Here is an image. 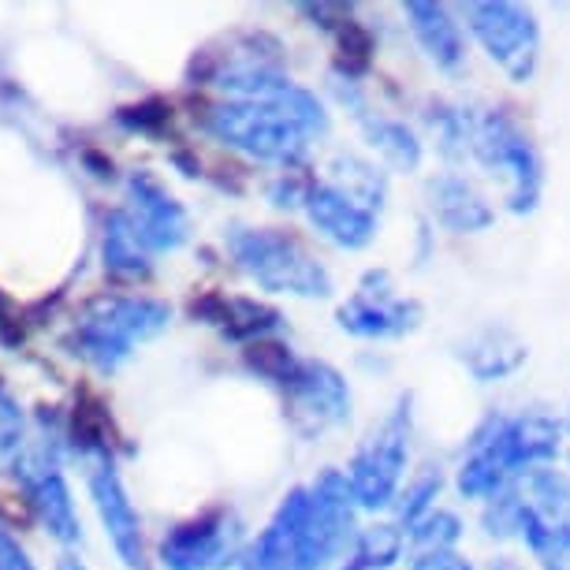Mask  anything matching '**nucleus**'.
I'll list each match as a JSON object with an SVG mask.
<instances>
[{"label":"nucleus","instance_id":"nucleus-1","mask_svg":"<svg viewBox=\"0 0 570 570\" xmlns=\"http://www.w3.org/2000/svg\"><path fill=\"white\" fill-rule=\"evenodd\" d=\"M358 500L340 470H325L314 485H298L276 508L273 522L243 552L239 570H325L354 537Z\"/></svg>","mask_w":570,"mask_h":570},{"label":"nucleus","instance_id":"nucleus-2","mask_svg":"<svg viewBox=\"0 0 570 570\" xmlns=\"http://www.w3.org/2000/svg\"><path fill=\"white\" fill-rule=\"evenodd\" d=\"M559 425L552 417L522 414V417H492L473 440L466 462L459 470V492L470 500H492L511 485L522 466L556 459Z\"/></svg>","mask_w":570,"mask_h":570},{"label":"nucleus","instance_id":"nucleus-3","mask_svg":"<svg viewBox=\"0 0 570 570\" xmlns=\"http://www.w3.org/2000/svg\"><path fill=\"white\" fill-rule=\"evenodd\" d=\"M171 321V306L146 295H105L79 314L68 332V351L98 373H116L138 343L154 340Z\"/></svg>","mask_w":570,"mask_h":570},{"label":"nucleus","instance_id":"nucleus-4","mask_svg":"<svg viewBox=\"0 0 570 570\" xmlns=\"http://www.w3.org/2000/svg\"><path fill=\"white\" fill-rule=\"evenodd\" d=\"M202 127L217 142L239 149V154L265 160V165L295 168L309 154V138L321 135L303 116L268 101H228L206 112Z\"/></svg>","mask_w":570,"mask_h":570},{"label":"nucleus","instance_id":"nucleus-5","mask_svg":"<svg viewBox=\"0 0 570 570\" xmlns=\"http://www.w3.org/2000/svg\"><path fill=\"white\" fill-rule=\"evenodd\" d=\"M228 250L235 257V265H239L257 287H265V292L303 295V298H325L332 292L328 268L287 232L232 228Z\"/></svg>","mask_w":570,"mask_h":570},{"label":"nucleus","instance_id":"nucleus-6","mask_svg":"<svg viewBox=\"0 0 570 570\" xmlns=\"http://www.w3.org/2000/svg\"><path fill=\"white\" fill-rule=\"evenodd\" d=\"M16 481L23 485L30 508L41 519V525L57 537L60 544H79V514H75L71 489L63 481L60 470V436L52 433H35L30 444L23 448V455L12 462Z\"/></svg>","mask_w":570,"mask_h":570},{"label":"nucleus","instance_id":"nucleus-7","mask_svg":"<svg viewBox=\"0 0 570 570\" xmlns=\"http://www.w3.org/2000/svg\"><path fill=\"white\" fill-rule=\"evenodd\" d=\"M406 448H411V400L403 395L400 406L373 429V436L351 462L347 481L358 508H389L406 466Z\"/></svg>","mask_w":570,"mask_h":570},{"label":"nucleus","instance_id":"nucleus-8","mask_svg":"<svg viewBox=\"0 0 570 570\" xmlns=\"http://www.w3.org/2000/svg\"><path fill=\"white\" fill-rule=\"evenodd\" d=\"M473 157L485 168L508 171L511 176V209L530 213L541 198V157L530 142V135L522 131L511 116L489 112L485 120L473 124Z\"/></svg>","mask_w":570,"mask_h":570},{"label":"nucleus","instance_id":"nucleus-9","mask_svg":"<svg viewBox=\"0 0 570 570\" xmlns=\"http://www.w3.org/2000/svg\"><path fill=\"white\" fill-rule=\"evenodd\" d=\"M243 522L232 508L198 514L160 541V559L168 570H228L232 563H243Z\"/></svg>","mask_w":570,"mask_h":570},{"label":"nucleus","instance_id":"nucleus-10","mask_svg":"<svg viewBox=\"0 0 570 570\" xmlns=\"http://www.w3.org/2000/svg\"><path fill=\"white\" fill-rule=\"evenodd\" d=\"M276 384L284 389L295 425L303 429L306 436H317V433H325V429L343 425L351 417L347 381L325 362L295 358L284 373H279Z\"/></svg>","mask_w":570,"mask_h":570},{"label":"nucleus","instance_id":"nucleus-11","mask_svg":"<svg viewBox=\"0 0 570 570\" xmlns=\"http://www.w3.org/2000/svg\"><path fill=\"white\" fill-rule=\"evenodd\" d=\"M470 30L473 38L485 46V52L511 75L514 82H525L537 68V46H541V30L533 16L522 12L519 4L508 0H492V4H470Z\"/></svg>","mask_w":570,"mask_h":570},{"label":"nucleus","instance_id":"nucleus-12","mask_svg":"<svg viewBox=\"0 0 570 570\" xmlns=\"http://www.w3.org/2000/svg\"><path fill=\"white\" fill-rule=\"evenodd\" d=\"M90 470H86V485H90L94 508H98V519L109 533V541L116 548V556L124 559L131 570L146 567V552H142V522H138V511L131 497H127L120 473L112 466V455H94L86 459Z\"/></svg>","mask_w":570,"mask_h":570},{"label":"nucleus","instance_id":"nucleus-13","mask_svg":"<svg viewBox=\"0 0 570 570\" xmlns=\"http://www.w3.org/2000/svg\"><path fill=\"white\" fill-rule=\"evenodd\" d=\"M422 306L414 298H400L392 292L389 273H370L362 279L358 295L340 309V328L365 340H389L417 328Z\"/></svg>","mask_w":570,"mask_h":570},{"label":"nucleus","instance_id":"nucleus-14","mask_svg":"<svg viewBox=\"0 0 570 570\" xmlns=\"http://www.w3.org/2000/svg\"><path fill=\"white\" fill-rule=\"evenodd\" d=\"M127 217L149 254H165L187 243V209L168 195L149 171H131L124 183Z\"/></svg>","mask_w":570,"mask_h":570},{"label":"nucleus","instance_id":"nucleus-15","mask_svg":"<svg viewBox=\"0 0 570 570\" xmlns=\"http://www.w3.org/2000/svg\"><path fill=\"white\" fill-rule=\"evenodd\" d=\"M303 206H306L309 224L336 246L362 250L365 243H373V235H376L373 209H365L362 202L343 195L336 183H314V187H306Z\"/></svg>","mask_w":570,"mask_h":570},{"label":"nucleus","instance_id":"nucleus-16","mask_svg":"<svg viewBox=\"0 0 570 570\" xmlns=\"http://www.w3.org/2000/svg\"><path fill=\"white\" fill-rule=\"evenodd\" d=\"M336 90H340V101L351 105L354 116L362 120L365 138H370L373 149H381L395 168H417V160H422V142L414 138L411 127L400 124V120H384V116L365 109L358 86H354L351 79H336Z\"/></svg>","mask_w":570,"mask_h":570},{"label":"nucleus","instance_id":"nucleus-17","mask_svg":"<svg viewBox=\"0 0 570 570\" xmlns=\"http://www.w3.org/2000/svg\"><path fill=\"white\" fill-rule=\"evenodd\" d=\"M406 19H411L417 46L429 52V60H433L436 68H444V71L462 68V60H466V46H462L459 23L448 16V8L425 4V0H411V4H406Z\"/></svg>","mask_w":570,"mask_h":570},{"label":"nucleus","instance_id":"nucleus-18","mask_svg":"<svg viewBox=\"0 0 570 570\" xmlns=\"http://www.w3.org/2000/svg\"><path fill=\"white\" fill-rule=\"evenodd\" d=\"M195 317L217 325L228 340H254L262 343L268 332L279 328V314L268 309L254 298H224V295H209L195 303Z\"/></svg>","mask_w":570,"mask_h":570},{"label":"nucleus","instance_id":"nucleus-19","mask_svg":"<svg viewBox=\"0 0 570 570\" xmlns=\"http://www.w3.org/2000/svg\"><path fill=\"white\" fill-rule=\"evenodd\" d=\"M429 198H433L436 220L448 232H485L492 224V209L485 206V198L459 176H440L429 183Z\"/></svg>","mask_w":570,"mask_h":570},{"label":"nucleus","instance_id":"nucleus-20","mask_svg":"<svg viewBox=\"0 0 570 570\" xmlns=\"http://www.w3.org/2000/svg\"><path fill=\"white\" fill-rule=\"evenodd\" d=\"M105 268L116 276H146L149 273V250L138 239L131 217L124 209H112L105 217V239H101Z\"/></svg>","mask_w":570,"mask_h":570},{"label":"nucleus","instance_id":"nucleus-21","mask_svg":"<svg viewBox=\"0 0 570 570\" xmlns=\"http://www.w3.org/2000/svg\"><path fill=\"white\" fill-rule=\"evenodd\" d=\"M522 358H525L522 343H514L508 332H497V328L481 332L466 351V365L481 381H497V376L514 373L522 365Z\"/></svg>","mask_w":570,"mask_h":570},{"label":"nucleus","instance_id":"nucleus-22","mask_svg":"<svg viewBox=\"0 0 570 570\" xmlns=\"http://www.w3.org/2000/svg\"><path fill=\"white\" fill-rule=\"evenodd\" d=\"M403 556V530L400 525H370L354 537L347 567L354 570H389Z\"/></svg>","mask_w":570,"mask_h":570},{"label":"nucleus","instance_id":"nucleus-23","mask_svg":"<svg viewBox=\"0 0 570 570\" xmlns=\"http://www.w3.org/2000/svg\"><path fill=\"white\" fill-rule=\"evenodd\" d=\"M462 533V525L455 514L448 511H429L425 519H417L411 525V541H414V556H433V552H451Z\"/></svg>","mask_w":570,"mask_h":570},{"label":"nucleus","instance_id":"nucleus-24","mask_svg":"<svg viewBox=\"0 0 570 570\" xmlns=\"http://www.w3.org/2000/svg\"><path fill=\"white\" fill-rule=\"evenodd\" d=\"M30 425H27V414L23 406H19V400L12 392L0 384V462H12L23 455V448L30 444Z\"/></svg>","mask_w":570,"mask_h":570},{"label":"nucleus","instance_id":"nucleus-25","mask_svg":"<svg viewBox=\"0 0 570 570\" xmlns=\"http://www.w3.org/2000/svg\"><path fill=\"white\" fill-rule=\"evenodd\" d=\"M340 183L336 187L343 190V195H351L354 202H362L365 209H373V206H381V198H384V176L376 171L373 165H362V160H340Z\"/></svg>","mask_w":570,"mask_h":570},{"label":"nucleus","instance_id":"nucleus-26","mask_svg":"<svg viewBox=\"0 0 570 570\" xmlns=\"http://www.w3.org/2000/svg\"><path fill=\"white\" fill-rule=\"evenodd\" d=\"M436 492H440V473L436 470H429L417 481H411V489H406V497L400 503V519L406 522V530H411L417 519H425V514L433 511L429 503L436 500Z\"/></svg>","mask_w":570,"mask_h":570},{"label":"nucleus","instance_id":"nucleus-27","mask_svg":"<svg viewBox=\"0 0 570 570\" xmlns=\"http://www.w3.org/2000/svg\"><path fill=\"white\" fill-rule=\"evenodd\" d=\"M414 570H470L466 559L455 552H433V556H414Z\"/></svg>","mask_w":570,"mask_h":570},{"label":"nucleus","instance_id":"nucleus-28","mask_svg":"<svg viewBox=\"0 0 570 570\" xmlns=\"http://www.w3.org/2000/svg\"><path fill=\"white\" fill-rule=\"evenodd\" d=\"M8 325H12V321H8V303L0 298V336H8Z\"/></svg>","mask_w":570,"mask_h":570},{"label":"nucleus","instance_id":"nucleus-29","mask_svg":"<svg viewBox=\"0 0 570 570\" xmlns=\"http://www.w3.org/2000/svg\"><path fill=\"white\" fill-rule=\"evenodd\" d=\"M57 570H86V567L79 563V559H71V556H63V559H60V563H57Z\"/></svg>","mask_w":570,"mask_h":570},{"label":"nucleus","instance_id":"nucleus-30","mask_svg":"<svg viewBox=\"0 0 570 570\" xmlns=\"http://www.w3.org/2000/svg\"><path fill=\"white\" fill-rule=\"evenodd\" d=\"M492 570H519V567H511V563H497V567H492Z\"/></svg>","mask_w":570,"mask_h":570},{"label":"nucleus","instance_id":"nucleus-31","mask_svg":"<svg viewBox=\"0 0 570 570\" xmlns=\"http://www.w3.org/2000/svg\"><path fill=\"white\" fill-rule=\"evenodd\" d=\"M343 570H354V567H343Z\"/></svg>","mask_w":570,"mask_h":570}]
</instances>
